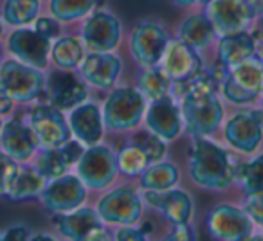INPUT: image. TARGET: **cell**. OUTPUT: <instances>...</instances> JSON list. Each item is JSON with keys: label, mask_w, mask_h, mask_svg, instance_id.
Here are the masks:
<instances>
[{"label": "cell", "mask_w": 263, "mask_h": 241, "mask_svg": "<svg viewBox=\"0 0 263 241\" xmlns=\"http://www.w3.org/2000/svg\"><path fill=\"white\" fill-rule=\"evenodd\" d=\"M186 87L180 99L184 126L193 137L213 135L223 119V106L216 95V81L200 72Z\"/></svg>", "instance_id": "1"}, {"label": "cell", "mask_w": 263, "mask_h": 241, "mask_svg": "<svg viewBox=\"0 0 263 241\" xmlns=\"http://www.w3.org/2000/svg\"><path fill=\"white\" fill-rule=\"evenodd\" d=\"M233 157L208 137H195L190 155V178L198 187L209 191H226L238 178Z\"/></svg>", "instance_id": "2"}, {"label": "cell", "mask_w": 263, "mask_h": 241, "mask_svg": "<svg viewBox=\"0 0 263 241\" xmlns=\"http://www.w3.org/2000/svg\"><path fill=\"white\" fill-rule=\"evenodd\" d=\"M148 108V99L136 87L112 88L103 105V120L110 132H130L141 125Z\"/></svg>", "instance_id": "3"}, {"label": "cell", "mask_w": 263, "mask_h": 241, "mask_svg": "<svg viewBox=\"0 0 263 241\" xmlns=\"http://www.w3.org/2000/svg\"><path fill=\"white\" fill-rule=\"evenodd\" d=\"M222 94L233 105H249L263 95V59L251 56L227 69L222 79Z\"/></svg>", "instance_id": "4"}, {"label": "cell", "mask_w": 263, "mask_h": 241, "mask_svg": "<svg viewBox=\"0 0 263 241\" xmlns=\"http://www.w3.org/2000/svg\"><path fill=\"white\" fill-rule=\"evenodd\" d=\"M45 81L40 69L31 67L16 58L0 63V87L15 103H33L45 90Z\"/></svg>", "instance_id": "5"}, {"label": "cell", "mask_w": 263, "mask_h": 241, "mask_svg": "<svg viewBox=\"0 0 263 241\" xmlns=\"http://www.w3.org/2000/svg\"><path fill=\"white\" fill-rule=\"evenodd\" d=\"M117 173V153L110 146L99 143L87 146L76 164V175L88 189L94 191H103L112 186Z\"/></svg>", "instance_id": "6"}, {"label": "cell", "mask_w": 263, "mask_h": 241, "mask_svg": "<svg viewBox=\"0 0 263 241\" xmlns=\"http://www.w3.org/2000/svg\"><path fill=\"white\" fill-rule=\"evenodd\" d=\"M96 211L108 225H136L143 214V196L132 184H123L99 198Z\"/></svg>", "instance_id": "7"}, {"label": "cell", "mask_w": 263, "mask_h": 241, "mask_svg": "<svg viewBox=\"0 0 263 241\" xmlns=\"http://www.w3.org/2000/svg\"><path fill=\"white\" fill-rule=\"evenodd\" d=\"M170 38L164 26L155 20H143L136 24L130 33V54L139 67H155L161 63Z\"/></svg>", "instance_id": "8"}, {"label": "cell", "mask_w": 263, "mask_h": 241, "mask_svg": "<svg viewBox=\"0 0 263 241\" xmlns=\"http://www.w3.org/2000/svg\"><path fill=\"white\" fill-rule=\"evenodd\" d=\"M81 40L90 52H114L123 40V24L114 13L96 9L81 27Z\"/></svg>", "instance_id": "9"}, {"label": "cell", "mask_w": 263, "mask_h": 241, "mask_svg": "<svg viewBox=\"0 0 263 241\" xmlns=\"http://www.w3.org/2000/svg\"><path fill=\"white\" fill-rule=\"evenodd\" d=\"M87 189L88 187L81 182L80 176L65 173L58 178L49 180L44 193L40 194V202L47 211L65 214L83 205L87 200Z\"/></svg>", "instance_id": "10"}, {"label": "cell", "mask_w": 263, "mask_h": 241, "mask_svg": "<svg viewBox=\"0 0 263 241\" xmlns=\"http://www.w3.org/2000/svg\"><path fill=\"white\" fill-rule=\"evenodd\" d=\"M208 232L215 239L241 241L249 239L254 232V222L251 216L234 205H218L208 214Z\"/></svg>", "instance_id": "11"}, {"label": "cell", "mask_w": 263, "mask_h": 241, "mask_svg": "<svg viewBox=\"0 0 263 241\" xmlns=\"http://www.w3.org/2000/svg\"><path fill=\"white\" fill-rule=\"evenodd\" d=\"M159 65L166 72V76L172 79V83L177 85L190 83L202 72L200 52L180 38H173L168 42Z\"/></svg>", "instance_id": "12"}, {"label": "cell", "mask_w": 263, "mask_h": 241, "mask_svg": "<svg viewBox=\"0 0 263 241\" xmlns=\"http://www.w3.org/2000/svg\"><path fill=\"white\" fill-rule=\"evenodd\" d=\"M205 15L218 36L245 31L256 18L249 0H209L205 4Z\"/></svg>", "instance_id": "13"}, {"label": "cell", "mask_w": 263, "mask_h": 241, "mask_svg": "<svg viewBox=\"0 0 263 241\" xmlns=\"http://www.w3.org/2000/svg\"><path fill=\"white\" fill-rule=\"evenodd\" d=\"M29 125L34 130L42 148H60L70 140V125L63 110L54 105H38L29 115Z\"/></svg>", "instance_id": "14"}, {"label": "cell", "mask_w": 263, "mask_h": 241, "mask_svg": "<svg viewBox=\"0 0 263 241\" xmlns=\"http://www.w3.org/2000/svg\"><path fill=\"white\" fill-rule=\"evenodd\" d=\"M223 137L240 153H254L263 140V112L243 110L234 113L226 123Z\"/></svg>", "instance_id": "15"}, {"label": "cell", "mask_w": 263, "mask_h": 241, "mask_svg": "<svg viewBox=\"0 0 263 241\" xmlns=\"http://www.w3.org/2000/svg\"><path fill=\"white\" fill-rule=\"evenodd\" d=\"M8 52L13 58L45 70L51 59V40L42 36L36 29H27L26 26L11 31L6 42Z\"/></svg>", "instance_id": "16"}, {"label": "cell", "mask_w": 263, "mask_h": 241, "mask_svg": "<svg viewBox=\"0 0 263 241\" xmlns=\"http://www.w3.org/2000/svg\"><path fill=\"white\" fill-rule=\"evenodd\" d=\"M56 219L58 230L63 237L74 241H98L110 239V234L106 232L105 222L98 214L96 209L78 207L65 214H58Z\"/></svg>", "instance_id": "17"}, {"label": "cell", "mask_w": 263, "mask_h": 241, "mask_svg": "<svg viewBox=\"0 0 263 241\" xmlns=\"http://www.w3.org/2000/svg\"><path fill=\"white\" fill-rule=\"evenodd\" d=\"M144 123H146L148 132L161 137L164 143L175 140L184 128L180 106L175 103V97L170 94L150 101V106L144 113Z\"/></svg>", "instance_id": "18"}, {"label": "cell", "mask_w": 263, "mask_h": 241, "mask_svg": "<svg viewBox=\"0 0 263 241\" xmlns=\"http://www.w3.org/2000/svg\"><path fill=\"white\" fill-rule=\"evenodd\" d=\"M123 70V62L116 52H90L80 65L85 83L98 90L114 88Z\"/></svg>", "instance_id": "19"}, {"label": "cell", "mask_w": 263, "mask_h": 241, "mask_svg": "<svg viewBox=\"0 0 263 241\" xmlns=\"http://www.w3.org/2000/svg\"><path fill=\"white\" fill-rule=\"evenodd\" d=\"M45 90L49 92L51 105L60 110H72L80 103L87 101L88 95L85 79L81 81L72 70L63 69L51 72V76L45 81Z\"/></svg>", "instance_id": "20"}, {"label": "cell", "mask_w": 263, "mask_h": 241, "mask_svg": "<svg viewBox=\"0 0 263 241\" xmlns=\"http://www.w3.org/2000/svg\"><path fill=\"white\" fill-rule=\"evenodd\" d=\"M69 125L74 139H78L85 146L101 143L105 135V120H103V110L96 103L83 101L74 106L69 113Z\"/></svg>", "instance_id": "21"}, {"label": "cell", "mask_w": 263, "mask_h": 241, "mask_svg": "<svg viewBox=\"0 0 263 241\" xmlns=\"http://www.w3.org/2000/svg\"><path fill=\"white\" fill-rule=\"evenodd\" d=\"M0 146H2V151L15 158L18 164H24L29 158H33L40 143H38L31 125H26L22 119H11L2 126Z\"/></svg>", "instance_id": "22"}, {"label": "cell", "mask_w": 263, "mask_h": 241, "mask_svg": "<svg viewBox=\"0 0 263 241\" xmlns=\"http://www.w3.org/2000/svg\"><path fill=\"white\" fill-rule=\"evenodd\" d=\"M144 196L154 198L155 202H150V205L154 209L162 212L166 219L172 225L177 223H190L193 218V198L190 196V193H186L184 189H172L168 191H144Z\"/></svg>", "instance_id": "23"}, {"label": "cell", "mask_w": 263, "mask_h": 241, "mask_svg": "<svg viewBox=\"0 0 263 241\" xmlns=\"http://www.w3.org/2000/svg\"><path fill=\"white\" fill-rule=\"evenodd\" d=\"M254 52H256V40L247 31L220 36L218 49H216L218 62L223 67H227V69L249 59L251 56H254Z\"/></svg>", "instance_id": "24"}, {"label": "cell", "mask_w": 263, "mask_h": 241, "mask_svg": "<svg viewBox=\"0 0 263 241\" xmlns=\"http://www.w3.org/2000/svg\"><path fill=\"white\" fill-rule=\"evenodd\" d=\"M215 36H216V31L205 13L204 15H200V13L198 15H191L179 27L180 40L186 42L193 49H197L198 52L208 49L213 44Z\"/></svg>", "instance_id": "25"}, {"label": "cell", "mask_w": 263, "mask_h": 241, "mask_svg": "<svg viewBox=\"0 0 263 241\" xmlns=\"http://www.w3.org/2000/svg\"><path fill=\"white\" fill-rule=\"evenodd\" d=\"M49 180L36 168H20L15 182L11 184L6 196L13 202H24L31 198H40Z\"/></svg>", "instance_id": "26"}, {"label": "cell", "mask_w": 263, "mask_h": 241, "mask_svg": "<svg viewBox=\"0 0 263 241\" xmlns=\"http://www.w3.org/2000/svg\"><path fill=\"white\" fill-rule=\"evenodd\" d=\"M85 58V45L81 38L63 36L52 44L51 47V62L56 69L74 70L81 65Z\"/></svg>", "instance_id": "27"}, {"label": "cell", "mask_w": 263, "mask_h": 241, "mask_svg": "<svg viewBox=\"0 0 263 241\" xmlns=\"http://www.w3.org/2000/svg\"><path fill=\"white\" fill-rule=\"evenodd\" d=\"M179 169L172 162H154L139 176V186L143 191H168L179 182Z\"/></svg>", "instance_id": "28"}, {"label": "cell", "mask_w": 263, "mask_h": 241, "mask_svg": "<svg viewBox=\"0 0 263 241\" xmlns=\"http://www.w3.org/2000/svg\"><path fill=\"white\" fill-rule=\"evenodd\" d=\"M103 0H51L49 11L60 22H76L98 9Z\"/></svg>", "instance_id": "29"}, {"label": "cell", "mask_w": 263, "mask_h": 241, "mask_svg": "<svg viewBox=\"0 0 263 241\" xmlns=\"http://www.w3.org/2000/svg\"><path fill=\"white\" fill-rule=\"evenodd\" d=\"M34 168L42 173L47 180L58 178V176L69 173L70 168H74V164L70 162V158L67 157V153L63 151V148H42V151L36 157V164Z\"/></svg>", "instance_id": "30"}, {"label": "cell", "mask_w": 263, "mask_h": 241, "mask_svg": "<svg viewBox=\"0 0 263 241\" xmlns=\"http://www.w3.org/2000/svg\"><path fill=\"white\" fill-rule=\"evenodd\" d=\"M172 79L166 76V72L161 69V65H155L146 67L144 72H141L137 88L143 92V95L148 101H154V99H159L162 95H168L170 90H172Z\"/></svg>", "instance_id": "31"}, {"label": "cell", "mask_w": 263, "mask_h": 241, "mask_svg": "<svg viewBox=\"0 0 263 241\" xmlns=\"http://www.w3.org/2000/svg\"><path fill=\"white\" fill-rule=\"evenodd\" d=\"M40 15V0H6L4 20L15 27L33 24Z\"/></svg>", "instance_id": "32"}, {"label": "cell", "mask_w": 263, "mask_h": 241, "mask_svg": "<svg viewBox=\"0 0 263 241\" xmlns=\"http://www.w3.org/2000/svg\"><path fill=\"white\" fill-rule=\"evenodd\" d=\"M117 164H119V171L123 175L141 176L144 169L150 166V158L139 144L134 143L121 148V151L117 153Z\"/></svg>", "instance_id": "33"}, {"label": "cell", "mask_w": 263, "mask_h": 241, "mask_svg": "<svg viewBox=\"0 0 263 241\" xmlns=\"http://www.w3.org/2000/svg\"><path fill=\"white\" fill-rule=\"evenodd\" d=\"M238 178H240L245 194L263 193V155L247 162L238 171Z\"/></svg>", "instance_id": "34"}, {"label": "cell", "mask_w": 263, "mask_h": 241, "mask_svg": "<svg viewBox=\"0 0 263 241\" xmlns=\"http://www.w3.org/2000/svg\"><path fill=\"white\" fill-rule=\"evenodd\" d=\"M20 171V166L15 158L9 157L6 151L0 150V194H8L11 184L15 182L16 175Z\"/></svg>", "instance_id": "35"}, {"label": "cell", "mask_w": 263, "mask_h": 241, "mask_svg": "<svg viewBox=\"0 0 263 241\" xmlns=\"http://www.w3.org/2000/svg\"><path fill=\"white\" fill-rule=\"evenodd\" d=\"M136 144H139V146L144 150V153H146L148 158H150V164H154V162H161L162 158L166 157V144H164V140H162L161 137L154 135L152 132L143 133Z\"/></svg>", "instance_id": "36"}, {"label": "cell", "mask_w": 263, "mask_h": 241, "mask_svg": "<svg viewBox=\"0 0 263 241\" xmlns=\"http://www.w3.org/2000/svg\"><path fill=\"white\" fill-rule=\"evenodd\" d=\"M243 211L251 216L252 222L263 227V193L247 194V198H245Z\"/></svg>", "instance_id": "37"}, {"label": "cell", "mask_w": 263, "mask_h": 241, "mask_svg": "<svg viewBox=\"0 0 263 241\" xmlns=\"http://www.w3.org/2000/svg\"><path fill=\"white\" fill-rule=\"evenodd\" d=\"M34 29L38 31V33L42 34V36H45L47 40H56V38L60 36V33H62V29H60V20H56L54 16H38L36 20H34Z\"/></svg>", "instance_id": "38"}, {"label": "cell", "mask_w": 263, "mask_h": 241, "mask_svg": "<svg viewBox=\"0 0 263 241\" xmlns=\"http://www.w3.org/2000/svg\"><path fill=\"white\" fill-rule=\"evenodd\" d=\"M116 239L119 241H143L146 239V230L137 229L134 225H121L116 232Z\"/></svg>", "instance_id": "39"}, {"label": "cell", "mask_w": 263, "mask_h": 241, "mask_svg": "<svg viewBox=\"0 0 263 241\" xmlns=\"http://www.w3.org/2000/svg\"><path fill=\"white\" fill-rule=\"evenodd\" d=\"M195 232L191 229L190 223H177L173 225L172 232L166 236V239H173V241H190V239H195Z\"/></svg>", "instance_id": "40"}, {"label": "cell", "mask_w": 263, "mask_h": 241, "mask_svg": "<svg viewBox=\"0 0 263 241\" xmlns=\"http://www.w3.org/2000/svg\"><path fill=\"white\" fill-rule=\"evenodd\" d=\"M2 239L6 241H26V239H31L29 236V230L22 225H15V227H9L8 230L4 232Z\"/></svg>", "instance_id": "41"}, {"label": "cell", "mask_w": 263, "mask_h": 241, "mask_svg": "<svg viewBox=\"0 0 263 241\" xmlns=\"http://www.w3.org/2000/svg\"><path fill=\"white\" fill-rule=\"evenodd\" d=\"M13 99L9 97V94L4 90V88L0 87V113L2 115H6V113H9L13 110Z\"/></svg>", "instance_id": "42"}, {"label": "cell", "mask_w": 263, "mask_h": 241, "mask_svg": "<svg viewBox=\"0 0 263 241\" xmlns=\"http://www.w3.org/2000/svg\"><path fill=\"white\" fill-rule=\"evenodd\" d=\"M179 8H195V6H205L209 0H172Z\"/></svg>", "instance_id": "43"}, {"label": "cell", "mask_w": 263, "mask_h": 241, "mask_svg": "<svg viewBox=\"0 0 263 241\" xmlns=\"http://www.w3.org/2000/svg\"><path fill=\"white\" fill-rule=\"evenodd\" d=\"M249 4H251L254 15L263 20V0H249Z\"/></svg>", "instance_id": "44"}, {"label": "cell", "mask_w": 263, "mask_h": 241, "mask_svg": "<svg viewBox=\"0 0 263 241\" xmlns=\"http://www.w3.org/2000/svg\"><path fill=\"white\" fill-rule=\"evenodd\" d=\"M31 239L40 241V239H54V237H52V236H47V234H36V236H33Z\"/></svg>", "instance_id": "45"}, {"label": "cell", "mask_w": 263, "mask_h": 241, "mask_svg": "<svg viewBox=\"0 0 263 241\" xmlns=\"http://www.w3.org/2000/svg\"><path fill=\"white\" fill-rule=\"evenodd\" d=\"M2 34H4V24H2V20H0V38H2Z\"/></svg>", "instance_id": "46"}, {"label": "cell", "mask_w": 263, "mask_h": 241, "mask_svg": "<svg viewBox=\"0 0 263 241\" xmlns=\"http://www.w3.org/2000/svg\"><path fill=\"white\" fill-rule=\"evenodd\" d=\"M2 126H4V123H2V113H0V132H2Z\"/></svg>", "instance_id": "47"}, {"label": "cell", "mask_w": 263, "mask_h": 241, "mask_svg": "<svg viewBox=\"0 0 263 241\" xmlns=\"http://www.w3.org/2000/svg\"><path fill=\"white\" fill-rule=\"evenodd\" d=\"M261 112H263V95H261Z\"/></svg>", "instance_id": "48"}, {"label": "cell", "mask_w": 263, "mask_h": 241, "mask_svg": "<svg viewBox=\"0 0 263 241\" xmlns=\"http://www.w3.org/2000/svg\"><path fill=\"white\" fill-rule=\"evenodd\" d=\"M0 239H2V236H0Z\"/></svg>", "instance_id": "49"}]
</instances>
